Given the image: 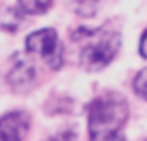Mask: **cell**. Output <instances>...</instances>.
I'll return each mask as SVG.
<instances>
[{
	"mask_svg": "<svg viewBox=\"0 0 147 141\" xmlns=\"http://www.w3.org/2000/svg\"><path fill=\"white\" fill-rule=\"evenodd\" d=\"M128 117V105L121 94H104L89 105V134L92 141H125L121 128Z\"/></svg>",
	"mask_w": 147,
	"mask_h": 141,
	"instance_id": "6da1fadb",
	"label": "cell"
},
{
	"mask_svg": "<svg viewBox=\"0 0 147 141\" xmlns=\"http://www.w3.org/2000/svg\"><path fill=\"white\" fill-rule=\"evenodd\" d=\"M76 42H81V64L87 70H100L108 66L119 51L121 36L117 32H104V30H87L74 34Z\"/></svg>",
	"mask_w": 147,
	"mask_h": 141,
	"instance_id": "7a4b0ae2",
	"label": "cell"
},
{
	"mask_svg": "<svg viewBox=\"0 0 147 141\" xmlns=\"http://www.w3.org/2000/svg\"><path fill=\"white\" fill-rule=\"evenodd\" d=\"M26 49L34 55L42 56L43 62L51 68H61L62 64V49L59 43V36L53 28H42L32 32L26 38Z\"/></svg>",
	"mask_w": 147,
	"mask_h": 141,
	"instance_id": "3957f363",
	"label": "cell"
},
{
	"mask_svg": "<svg viewBox=\"0 0 147 141\" xmlns=\"http://www.w3.org/2000/svg\"><path fill=\"white\" fill-rule=\"evenodd\" d=\"M26 128L23 113H8L0 119V141H21V132Z\"/></svg>",
	"mask_w": 147,
	"mask_h": 141,
	"instance_id": "277c9868",
	"label": "cell"
},
{
	"mask_svg": "<svg viewBox=\"0 0 147 141\" xmlns=\"http://www.w3.org/2000/svg\"><path fill=\"white\" fill-rule=\"evenodd\" d=\"M32 77H34L32 66L26 64V62H17L15 68L11 70V73H9V81L17 85V83H21V81H28V79H32Z\"/></svg>",
	"mask_w": 147,
	"mask_h": 141,
	"instance_id": "5b68a950",
	"label": "cell"
},
{
	"mask_svg": "<svg viewBox=\"0 0 147 141\" xmlns=\"http://www.w3.org/2000/svg\"><path fill=\"white\" fill-rule=\"evenodd\" d=\"M53 0H19V6L25 13H43L47 11Z\"/></svg>",
	"mask_w": 147,
	"mask_h": 141,
	"instance_id": "8992f818",
	"label": "cell"
},
{
	"mask_svg": "<svg viewBox=\"0 0 147 141\" xmlns=\"http://www.w3.org/2000/svg\"><path fill=\"white\" fill-rule=\"evenodd\" d=\"M134 90L142 96V98L147 100V68L142 70V72L136 75V79H134Z\"/></svg>",
	"mask_w": 147,
	"mask_h": 141,
	"instance_id": "52a82bcc",
	"label": "cell"
},
{
	"mask_svg": "<svg viewBox=\"0 0 147 141\" xmlns=\"http://www.w3.org/2000/svg\"><path fill=\"white\" fill-rule=\"evenodd\" d=\"M140 53H142V56L147 58V32L142 36V42H140Z\"/></svg>",
	"mask_w": 147,
	"mask_h": 141,
	"instance_id": "ba28073f",
	"label": "cell"
}]
</instances>
